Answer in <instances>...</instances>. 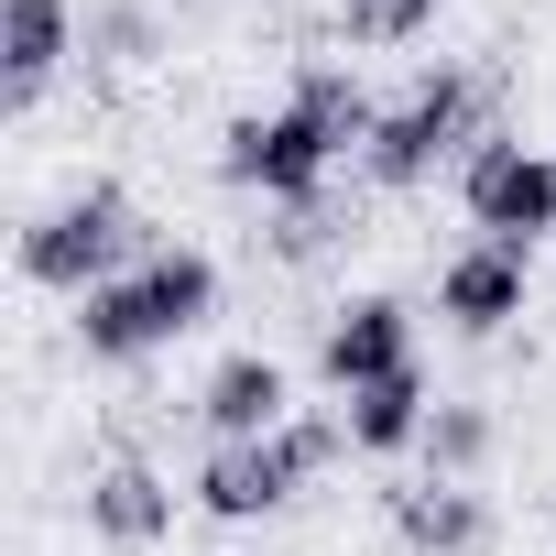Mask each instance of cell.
I'll use <instances>...</instances> for the list:
<instances>
[{
    "label": "cell",
    "mask_w": 556,
    "mask_h": 556,
    "mask_svg": "<svg viewBox=\"0 0 556 556\" xmlns=\"http://www.w3.org/2000/svg\"><path fill=\"white\" fill-rule=\"evenodd\" d=\"M469 121H480V77H437V88H415V99L371 131V175H382V186L437 175V164L469 142Z\"/></svg>",
    "instance_id": "obj_5"
},
{
    "label": "cell",
    "mask_w": 556,
    "mask_h": 556,
    "mask_svg": "<svg viewBox=\"0 0 556 556\" xmlns=\"http://www.w3.org/2000/svg\"><path fill=\"white\" fill-rule=\"evenodd\" d=\"M437 306H447L458 328H502V317H523V251H502V240L458 251L447 285H437Z\"/></svg>",
    "instance_id": "obj_8"
},
{
    "label": "cell",
    "mask_w": 556,
    "mask_h": 556,
    "mask_svg": "<svg viewBox=\"0 0 556 556\" xmlns=\"http://www.w3.org/2000/svg\"><path fill=\"white\" fill-rule=\"evenodd\" d=\"M207 426H218V447L273 437V426H285V371H273V361H218V382H207Z\"/></svg>",
    "instance_id": "obj_10"
},
{
    "label": "cell",
    "mask_w": 556,
    "mask_h": 556,
    "mask_svg": "<svg viewBox=\"0 0 556 556\" xmlns=\"http://www.w3.org/2000/svg\"><path fill=\"white\" fill-rule=\"evenodd\" d=\"M393 371H415V339H404V306L371 295V306H350V317L328 328V382H339V393H371V382H393Z\"/></svg>",
    "instance_id": "obj_7"
},
{
    "label": "cell",
    "mask_w": 556,
    "mask_h": 556,
    "mask_svg": "<svg viewBox=\"0 0 556 556\" xmlns=\"http://www.w3.org/2000/svg\"><path fill=\"white\" fill-rule=\"evenodd\" d=\"M437 23V0H350V45H404Z\"/></svg>",
    "instance_id": "obj_14"
},
{
    "label": "cell",
    "mask_w": 556,
    "mask_h": 556,
    "mask_svg": "<svg viewBox=\"0 0 556 556\" xmlns=\"http://www.w3.org/2000/svg\"><path fill=\"white\" fill-rule=\"evenodd\" d=\"M382 121H371V99H361V77H339V66H317L273 121H240L229 131V186H262V197H306L350 142H371Z\"/></svg>",
    "instance_id": "obj_1"
},
{
    "label": "cell",
    "mask_w": 556,
    "mask_h": 556,
    "mask_svg": "<svg viewBox=\"0 0 556 556\" xmlns=\"http://www.w3.org/2000/svg\"><path fill=\"white\" fill-rule=\"evenodd\" d=\"M339 426H350V447H415L437 415H426V382H415V371H393V382L350 393V415H339Z\"/></svg>",
    "instance_id": "obj_12"
},
{
    "label": "cell",
    "mask_w": 556,
    "mask_h": 556,
    "mask_svg": "<svg viewBox=\"0 0 556 556\" xmlns=\"http://www.w3.org/2000/svg\"><path fill=\"white\" fill-rule=\"evenodd\" d=\"M426 437H437V458H480V415H437Z\"/></svg>",
    "instance_id": "obj_15"
},
{
    "label": "cell",
    "mask_w": 556,
    "mask_h": 556,
    "mask_svg": "<svg viewBox=\"0 0 556 556\" xmlns=\"http://www.w3.org/2000/svg\"><path fill=\"white\" fill-rule=\"evenodd\" d=\"M469 218H480L502 251H534V240L556 229V164H545V153H523V142L469 153Z\"/></svg>",
    "instance_id": "obj_6"
},
{
    "label": "cell",
    "mask_w": 556,
    "mask_h": 556,
    "mask_svg": "<svg viewBox=\"0 0 556 556\" xmlns=\"http://www.w3.org/2000/svg\"><path fill=\"white\" fill-rule=\"evenodd\" d=\"M0 55H12V99L34 110L55 88V66H66V0H12L0 12Z\"/></svg>",
    "instance_id": "obj_9"
},
{
    "label": "cell",
    "mask_w": 556,
    "mask_h": 556,
    "mask_svg": "<svg viewBox=\"0 0 556 556\" xmlns=\"http://www.w3.org/2000/svg\"><path fill=\"white\" fill-rule=\"evenodd\" d=\"M88 523H99V534H121V545H153V534L175 523V491H164L142 458H121V469L88 491Z\"/></svg>",
    "instance_id": "obj_11"
},
{
    "label": "cell",
    "mask_w": 556,
    "mask_h": 556,
    "mask_svg": "<svg viewBox=\"0 0 556 556\" xmlns=\"http://www.w3.org/2000/svg\"><path fill=\"white\" fill-rule=\"evenodd\" d=\"M142 229H131V207L110 197V186H88V197H66L34 240H23V273L34 285H66V295H99V285H121V251H131Z\"/></svg>",
    "instance_id": "obj_3"
},
{
    "label": "cell",
    "mask_w": 556,
    "mask_h": 556,
    "mask_svg": "<svg viewBox=\"0 0 556 556\" xmlns=\"http://www.w3.org/2000/svg\"><path fill=\"white\" fill-rule=\"evenodd\" d=\"M207 306H218V273H207L197 251H164V262L121 273V285H99L77 328H88V350L131 361V350H164V339H186V328H197Z\"/></svg>",
    "instance_id": "obj_2"
},
{
    "label": "cell",
    "mask_w": 556,
    "mask_h": 556,
    "mask_svg": "<svg viewBox=\"0 0 556 556\" xmlns=\"http://www.w3.org/2000/svg\"><path fill=\"white\" fill-rule=\"evenodd\" d=\"M393 523H404V545H437V556H447V545H469V534H480V502H469L458 480H437V491H404V502H393Z\"/></svg>",
    "instance_id": "obj_13"
},
{
    "label": "cell",
    "mask_w": 556,
    "mask_h": 556,
    "mask_svg": "<svg viewBox=\"0 0 556 556\" xmlns=\"http://www.w3.org/2000/svg\"><path fill=\"white\" fill-rule=\"evenodd\" d=\"M350 426H273V437H240V447H218L207 458V480H197V502L218 513V523H251V513H273L328 447H339Z\"/></svg>",
    "instance_id": "obj_4"
}]
</instances>
